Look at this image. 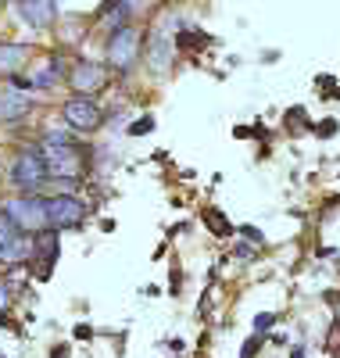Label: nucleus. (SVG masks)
<instances>
[{"label":"nucleus","instance_id":"obj_16","mask_svg":"<svg viewBox=\"0 0 340 358\" xmlns=\"http://www.w3.org/2000/svg\"><path fill=\"white\" fill-rule=\"evenodd\" d=\"M262 344H265V334L247 337V341H243V348H240V358H255V355L262 351Z\"/></svg>","mask_w":340,"mask_h":358},{"label":"nucleus","instance_id":"obj_17","mask_svg":"<svg viewBox=\"0 0 340 358\" xmlns=\"http://www.w3.org/2000/svg\"><path fill=\"white\" fill-rule=\"evenodd\" d=\"M276 322H280V315H272V312H258V315H255V334H269Z\"/></svg>","mask_w":340,"mask_h":358},{"label":"nucleus","instance_id":"obj_7","mask_svg":"<svg viewBox=\"0 0 340 358\" xmlns=\"http://www.w3.org/2000/svg\"><path fill=\"white\" fill-rule=\"evenodd\" d=\"M57 233L61 229H54V226H43V229L33 233V258H29V262H36V276L40 280H50L54 262L61 255V236Z\"/></svg>","mask_w":340,"mask_h":358},{"label":"nucleus","instance_id":"obj_22","mask_svg":"<svg viewBox=\"0 0 340 358\" xmlns=\"http://www.w3.org/2000/svg\"><path fill=\"white\" fill-rule=\"evenodd\" d=\"M122 4H126L129 15H143V11L150 8V0H122Z\"/></svg>","mask_w":340,"mask_h":358},{"label":"nucleus","instance_id":"obj_15","mask_svg":"<svg viewBox=\"0 0 340 358\" xmlns=\"http://www.w3.org/2000/svg\"><path fill=\"white\" fill-rule=\"evenodd\" d=\"M204 222L211 226V233H215V236H229V233L236 229V226H229V219L219 212V208H208V212H204Z\"/></svg>","mask_w":340,"mask_h":358},{"label":"nucleus","instance_id":"obj_24","mask_svg":"<svg viewBox=\"0 0 340 358\" xmlns=\"http://www.w3.org/2000/svg\"><path fill=\"white\" fill-rule=\"evenodd\" d=\"M236 258H240V262H255V244H243V241H240V244H236Z\"/></svg>","mask_w":340,"mask_h":358},{"label":"nucleus","instance_id":"obj_10","mask_svg":"<svg viewBox=\"0 0 340 358\" xmlns=\"http://www.w3.org/2000/svg\"><path fill=\"white\" fill-rule=\"evenodd\" d=\"M33 111V97L18 86H4L0 90V122H22Z\"/></svg>","mask_w":340,"mask_h":358},{"label":"nucleus","instance_id":"obj_30","mask_svg":"<svg viewBox=\"0 0 340 358\" xmlns=\"http://www.w3.org/2000/svg\"><path fill=\"white\" fill-rule=\"evenodd\" d=\"M0 4H4V0H0Z\"/></svg>","mask_w":340,"mask_h":358},{"label":"nucleus","instance_id":"obj_20","mask_svg":"<svg viewBox=\"0 0 340 358\" xmlns=\"http://www.w3.org/2000/svg\"><path fill=\"white\" fill-rule=\"evenodd\" d=\"M287 122H290V129H297V126H312V122H308V111H304V108H290V111H287Z\"/></svg>","mask_w":340,"mask_h":358},{"label":"nucleus","instance_id":"obj_2","mask_svg":"<svg viewBox=\"0 0 340 358\" xmlns=\"http://www.w3.org/2000/svg\"><path fill=\"white\" fill-rule=\"evenodd\" d=\"M104 54H108V65L115 72H129L136 65V57H140V29L133 22L118 25L115 33L108 36V50Z\"/></svg>","mask_w":340,"mask_h":358},{"label":"nucleus","instance_id":"obj_13","mask_svg":"<svg viewBox=\"0 0 340 358\" xmlns=\"http://www.w3.org/2000/svg\"><path fill=\"white\" fill-rule=\"evenodd\" d=\"M25 62H29L25 43H0V76H15Z\"/></svg>","mask_w":340,"mask_h":358},{"label":"nucleus","instance_id":"obj_18","mask_svg":"<svg viewBox=\"0 0 340 358\" xmlns=\"http://www.w3.org/2000/svg\"><path fill=\"white\" fill-rule=\"evenodd\" d=\"M236 229H240V236H243L247 244H255V248H262V244H265V233H262L258 226H236Z\"/></svg>","mask_w":340,"mask_h":358},{"label":"nucleus","instance_id":"obj_1","mask_svg":"<svg viewBox=\"0 0 340 358\" xmlns=\"http://www.w3.org/2000/svg\"><path fill=\"white\" fill-rule=\"evenodd\" d=\"M40 155H43L47 176H76L79 179L86 172V155L76 140L72 143H40Z\"/></svg>","mask_w":340,"mask_h":358},{"label":"nucleus","instance_id":"obj_9","mask_svg":"<svg viewBox=\"0 0 340 358\" xmlns=\"http://www.w3.org/2000/svg\"><path fill=\"white\" fill-rule=\"evenodd\" d=\"M172 50H176L172 29H169V25H158V29L150 33V47H147V65H150V72L165 76V72L172 69Z\"/></svg>","mask_w":340,"mask_h":358},{"label":"nucleus","instance_id":"obj_31","mask_svg":"<svg viewBox=\"0 0 340 358\" xmlns=\"http://www.w3.org/2000/svg\"><path fill=\"white\" fill-rule=\"evenodd\" d=\"M0 358H4V355H0Z\"/></svg>","mask_w":340,"mask_h":358},{"label":"nucleus","instance_id":"obj_23","mask_svg":"<svg viewBox=\"0 0 340 358\" xmlns=\"http://www.w3.org/2000/svg\"><path fill=\"white\" fill-rule=\"evenodd\" d=\"M8 305H11V283L0 280V312H8Z\"/></svg>","mask_w":340,"mask_h":358},{"label":"nucleus","instance_id":"obj_27","mask_svg":"<svg viewBox=\"0 0 340 358\" xmlns=\"http://www.w3.org/2000/svg\"><path fill=\"white\" fill-rule=\"evenodd\" d=\"M290 358H308V348H304V344H297V348L290 351Z\"/></svg>","mask_w":340,"mask_h":358},{"label":"nucleus","instance_id":"obj_26","mask_svg":"<svg viewBox=\"0 0 340 358\" xmlns=\"http://www.w3.org/2000/svg\"><path fill=\"white\" fill-rule=\"evenodd\" d=\"M50 358H69V344H57V348L50 351Z\"/></svg>","mask_w":340,"mask_h":358},{"label":"nucleus","instance_id":"obj_4","mask_svg":"<svg viewBox=\"0 0 340 358\" xmlns=\"http://www.w3.org/2000/svg\"><path fill=\"white\" fill-rule=\"evenodd\" d=\"M11 183H15L22 194L43 190V183H47V165H43L40 147H25V151L11 162Z\"/></svg>","mask_w":340,"mask_h":358},{"label":"nucleus","instance_id":"obj_29","mask_svg":"<svg viewBox=\"0 0 340 358\" xmlns=\"http://www.w3.org/2000/svg\"><path fill=\"white\" fill-rule=\"evenodd\" d=\"M0 326H8V319H4V312H0Z\"/></svg>","mask_w":340,"mask_h":358},{"label":"nucleus","instance_id":"obj_5","mask_svg":"<svg viewBox=\"0 0 340 358\" xmlns=\"http://www.w3.org/2000/svg\"><path fill=\"white\" fill-rule=\"evenodd\" d=\"M61 118H65V126L76 129V133H97L104 126V111L94 97L86 94H76L65 101V108H61Z\"/></svg>","mask_w":340,"mask_h":358},{"label":"nucleus","instance_id":"obj_6","mask_svg":"<svg viewBox=\"0 0 340 358\" xmlns=\"http://www.w3.org/2000/svg\"><path fill=\"white\" fill-rule=\"evenodd\" d=\"M4 212H8L25 233H36V229L50 226V222H47V197H40L36 190H33V194H22V197H15V201H8Z\"/></svg>","mask_w":340,"mask_h":358},{"label":"nucleus","instance_id":"obj_12","mask_svg":"<svg viewBox=\"0 0 340 358\" xmlns=\"http://www.w3.org/2000/svg\"><path fill=\"white\" fill-rule=\"evenodd\" d=\"M33 258V233H15L8 244H0V265H25Z\"/></svg>","mask_w":340,"mask_h":358},{"label":"nucleus","instance_id":"obj_14","mask_svg":"<svg viewBox=\"0 0 340 358\" xmlns=\"http://www.w3.org/2000/svg\"><path fill=\"white\" fill-rule=\"evenodd\" d=\"M172 43H176V50H201V47L211 43V36L208 33H197V29H179Z\"/></svg>","mask_w":340,"mask_h":358},{"label":"nucleus","instance_id":"obj_3","mask_svg":"<svg viewBox=\"0 0 340 358\" xmlns=\"http://www.w3.org/2000/svg\"><path fill=\"white\" fill-rule=\"evenodd\" d=\"M90 219V204L76 194H54L47 197V222L54 229H83Z\"/></svg>","mask_w":340,"mask_h":358},{"label":"nucleus","instance_id":"obj_21","mask_svg":"<svg viewBox=\"0 0 340 358\" xmlns=\"http://www.w3.org/2000/svg\"><path fill=\"white\" fill-rule=\"evenodd\" d=\"M333 133H337V118H323V122L316 126V136H319V140H330Z\"/></svg>","mask_w":340,"mask_h":358},{"label":"nucleus","instance_id":"obj_25","mask_svg":"<svg viewBox=\"0 0 340 358\" xmlns=\"http://www.w3.org/2000/svg\"><path fill=\"white\" fill-rule=\"evenodd\" d=\"M90 337H94V330H90L86 322H79V326H76V341H90Z\"/></svg>","mask_w":340,"mask_h":358},{"label":"nucleus","instance_id":"obj_19","mask_svg":"<svg viewBox=\"0 0 340 358\" xmlns=\"http://www.w3.org/2000/svg\"><path fill=\"white\" fill-rule=\"evenodd\" d=\"M150 129H154V118H150V115H143V118H136V122L129 126V136H147Z\"/></svg>","mask_w":340,"mask_h":358},{"label":"nucleus","instance_id":"obj_8","mask_svg":"<svg viewBox=\"0 0 340 358\" xmlns=\"http://www.w3.org/2000/svg\"><path fill=\"white\" fill-rule=\"evenodd\" d=\"M69 86L76 90V94L94 97V94H101V90L108 86V72H104V65H101V62L79 57V62L69 69Z\"/></svg>","mask_w":340,"mask_h":358},{"label":"nucleus","instance_id":"obj_28","mask_svg":"<svg viewBox=\"0 0 340 358\" xmlns=\"http://www.w3.org/2000/svg\"><path fill=\"white\" fill-rule=\"evenodd\" d=\"M169 348H172V351H183V348H187V341H179V337H172V341H169Z\"/></svg>","mask_w":340,"mask_h":358},{"label":"nucleus","instance_id":"obj_11","mask_svg":"<svg viewBox=\"0 0 340 358\" xmlns=\"http://www.w3.org/2000/svg\"><path fill=\"white\" fill-rule=\"evenodd\" d=\"M18 15L33 29H50L57 18V4L54 0H18Z\"/></svg>","mask_w":340,"mask_h":358}]
</instances>
